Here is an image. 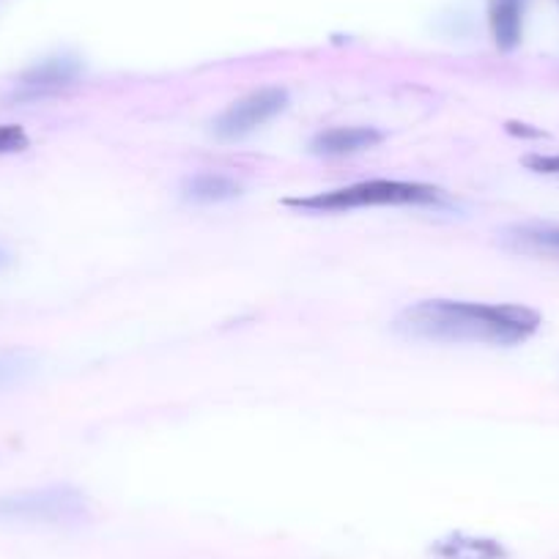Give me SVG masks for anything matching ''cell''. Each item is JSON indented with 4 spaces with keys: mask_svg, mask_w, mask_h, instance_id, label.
Here are the masks:
<instances>
[{
    "mask_svg": "<svg viewBox=\"0 0 559 559\" xmlns=\"http://www.w3.org/2000/svg\"><path fill=\"white\" fill-rule=\"evenodd\" d=\"M34 357L23 352H9L0 354V390H7V386L20 384L25 376L34 370Z\"/></svg>",
    "mask_w": 559,
    "mask_h": 559,
    "instance_id": "11",
    "label": "cell"
},
{
    "mask_svg": "<svg viewBox=\"0 0 559 559\" xmlns=\"http://www.w3.org/2000/svg\"><path fill=\"white\" fill-rule=\"evenodd\" d=\"M288 107V91L286 88H261L252 94L241 96L239 102L228 107L223 116L214 121V134L219 140H239L247 138L250 132L261 129L263 123L272 121L274 116Z\"/></svg>",
    "mask_w": 559,
    "mask_h": 559,
    "instance_id": "4",
    "label": "cell"
},
{
    "mask_svg": "<svg viewBox=\"0 0 559 559\" xmlns=\"http://www.w3.org/2000/svg\"><path fill=\"white\" fill-rule=\"evenodd\" d=\"M442 201V192L431 185L419 181H395V179H373L359 181V185L341 187V190L319 192L310 198H292L286 201L299 212L332 214V212H354V209L373 206H437Z\"/></svg>",
    "mask_w": 559,
    "mask_h": 559,
    "instance_id": "2",
    "label": "cell"
},
{
    "mask_svg": "<svg viewBox=\"0 0 559 559\" xmlns=\"http://www.w3.org/2000/svg\"><path fill=\"white\" fill-rule=\"evenodd\" d=\"M85 497L72 486H50L39 491L0 497V519L25 524H74L85 519Z\"/></svg>",
    "mask_w": 559,
    "mask_h": 559,
    "instance_id": "3",
    "label": "cell"
},
{
    "mask_svg": "<svg viewBox=\"0 0 559 559\" xmlns=\"http://www.w3.org/2000/svg\"><path fill=\"white\" fill-rule=\"evenodd\" d=\"M80 67L72 58H50V61L39 63V67L31 69L23 78L17 91V99H36V96H45L47 91H56L61 85L72 83L78 78Z\"/></svg>",
    "mask_w": 559,
    "mask_h": 559,
    "instance_id": "7",
    "label": "cell"
},
{
    "mask_svg": "<svg viewBox=\"0 0 559 559\" xmlns=\"http://www.w3.org/2000/svg\"><path fill=\"white\" fill-rule=\"evenodd\" d=\"M181 192L190 203H203V206H212V203H225L234 201L241 195V185L234 181L230 176L223 174H195L181 185Z\"/></svg>",
    "mask_w": 559,
    "mask_h": 559,
    "instance_id": "9",
    "label": "cell"
},
{
    "mask_svg": "<svg viewBox=\"0 0 559 559\" xmlns=\"http://www.w3.org/2000/svg\"><path fill=\"white\" fill-rule=\"evenodd\" d=\"M3 263H7V255H3V252H0V266H3Z\"/></svg>",
    "mask_w": 559,
    "mask_h": 559,
    "instance_id": "14",
    "label": "cell"
},
{
    "mask_svg": "<svg viewBox=\"0 0 559 559\" xmlns=\"http://www.w3.org/2000/svg\"><path fill=\"white\" fill-rule=\"evenodd\" d=\"M504 241H508L515 252H524V255L557 258L559 261V225H513V228L504 230Z\"/></svg>",
    "mask_w": 559,
    "mask_h": 559,
    "instance_id": "8",
    "label": "cell"
},
{
    "mask_svg": "<svg viewBox=\"0 0 559 559\" xmlns=\"http://www.w3.org/2000/svg\"><path fill=\"white\" fill-rule=\"evenodd\" d=\"M437 557L442 559H504V548L488 537L450 535L433 546Z\"/></svg>",
    "mask_w": 559,
    "mask_h": 559,
    "instance_id": "10",
    "label": "cell"
},
{
    "mask_svg": "<svg viewBox=\"0 0 559 559\" xmlns=\"http://www.w3.org/2000/svg\"><path fill=\"white\" fill-rule=\"evenodd\" d=\"M395 330L408 341L519 346L540 330V313L526 305L426 299L403 310Z\"/></svg>",
    "mask_w": 559,
    "mask_h": 559,
    "instance_id": "1",
    "label": "cell"
},
{
    "mask_svg": "<svg viewBox=\"0 0 559 559\" xmlns=\"http://www.w3.org/2000/svg\"><path fill=\"white\" fill-rule=\"evenodd\" d=\"M524 165L535 174L559 176V154H535V157H526Z\"/></svg>",
    "mask_w": 559,
    "mask_h": 559,
    "instance_id": "13",
    "label": "cell"
},
{
    "mask_svg": "<svg viewBox=\"0 0 559 559\" xmlns=\"http://www.w3.org/2000/svg\"><path fill=\"white\" fill-rule=\"evenodd\" d=\"M28 134L17 123H0V154H17L28 148Z\"/></svg>",
    "mask_w": 559,
    "mask_h": 559,
    "instance_id": "12",
    "label": "cell"
},
{
    "mask_svg": "<svg viewBox=\"0 0 559 559\" xmlns=\"http://www.w3.org/2000/svg\"><path fill=\"white\" fill-rule=\"evenodd\" d=\"M526 0H488V25L502 52L515 50L524 34Z\"/></svg>",
    "mask_w": 559,
    "mask_h": 559,
    "instance_id": "6",
    "label": "cell"
},
{
    "mask_svg": "<svg viewBox=\"0 0 559 559\" xmlns=\"http://www.w3.org/2000/svg\"><path fill=\"white\" fill-rule=\"evenodd\" d=\"M381 140L384 134L373 127H335L316 134L310 152L319 157H346V154H359L365 148L379 146Z\"/></svg>",
    "mask_w": 559,
    "mask_h": 559,
    "instance_id": "5",
    "label": "cell"
}]
</instances>
